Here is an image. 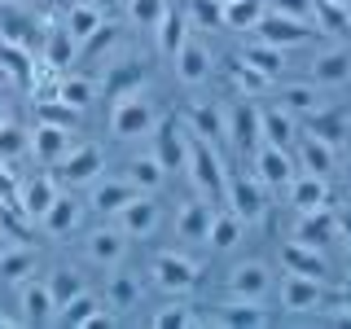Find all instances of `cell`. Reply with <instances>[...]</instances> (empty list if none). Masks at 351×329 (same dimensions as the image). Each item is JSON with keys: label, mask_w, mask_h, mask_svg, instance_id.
I'll return each mask as SVG.
<instances>
[{"label": "cell", "mask_w": 351, "mask_h": 329, "mask_svg": "<svg viewBox=\"0 0 351 329\" xmlns=\"http://www.w3.org/2000/svg\"><path fill=\"white\" fill-rule=\"evenodd\" d=\"M154 123H158V110L141 88H132V93H119L114 106H110V136L114 141H141L149 136Z\"/></svg>", "instance_id": "obj_1"}, {"label": "cell", "mask_w": 351, "mask_h": 329, "mask_svg": "<svg viewBox=\"0 0 351 329\" xmlns=\"http://www.w3.org/2000/svg\"><path fill=\"white\" fill-rule=\"evenodd\" d=\"M184 171H189L197 197H224V180H228V167H224V154L211 141L193 136L189 141V158H184Z\"/></svg>", "instance_id": "obj_2"}, {"label": "cell", "mask_w": 351, "mask_h": 329, "mask_svg": "<svg viewBox=\"0 0 351 329\" xmlns=\"http://www.w3.org/2000/svg\"><path fill=\"white\" fill-rule=\"evenodd\" d=\"M149 277H154V285H158L162 294L184 299V294L202 281V263L189 259V255H180V250H162V255L149 263Z\"/></svg>", "instance_id": "obj_3"}, {"label": "cell", "mask_w": 351, "mask_h": 329, "mask_svg": "<svg viewBox=\"0 0 351 329\" xmlns=\"http://www.w3.org/2000/svg\"><path fill=\"white\" fill-rule=\"evenodd\" d=\"M219 202H228V211H237L246 224H255V219L268 211V189L259 184V175L255 171H228V180H224V197Z\"/></svg>", "instance_id": "obj_4"}, {"label": "cell", "mask_w": 351, "mask_h": 329, "mask_svg": "<svg viewBox=\"0 0 351 329\" xmlns=\"http://www.w3.org/2000/svg\"><path fill=\"white\" fill-rule=\"evenodd\" d=\"M277 299L285 312H294V316H307V312H321V307L329 303V294H325V285L321 277H303V272H285L281 285H277Z\"/></svg>", "instance_id": "obj_5"}, {"label": "cell", "mask_w": 351, "mask_h": 329, "mask_svg": "<svg viewBox=\"0 0 351 329\" xmlns=\"http://www.w3.org/2000/svg\"><path fill=\"white\" fill-rule=\"evenodd\" d=\"M171 66H176V80H180L184 88H202L215 75V53H211V44H206V40L189 36L180 49H176Z\"/></svg>", "instance_id": "obj_6"}, {"label": "cell", "mask_w": 351, "mask_h": 329, "mask_svg": "<svg viewBox=\"0 0 351 329\" xmlns=\"http://www.w3.org/2000/svg\"><path fill=\"white\" fill-rule=\"evenodd\" d=\"M154 154H158V162L167 171H184V158H189V141L193 132L184 119H162V123H154Z\"/></svg>", "instance_id": "obj_7"}, {"label": "cell", "mask_w": 351, "mask_h": 329, "mask_svg": "<svg viewBox=\"0 0 351 329\" xmlns=\"http://www.w3.org/2000/svg\"><path fill=\"white\" fill-rule=\"evenodd\" d=\"M128 233L119 224H101V228H88L84 233V255L97 263V268H119V263L128 259Z\"/></svg>", "instance_id": "obj_8"}, {"label": "cell", "mask_w": 351, "mask_h": 329, "mask_svg": "<svg viewBox=\"0 0 351 329\" xmlns=\"http://www.w3.org/2000/svg\"><path fill=\"white\" fill-rule=\"evenodd\" d=\"M312 22L303 18H290V14H277V9H263V18L255 22V36L277 44V49H294V44H307L312 40Z\"/></svg>", "instance_id": "obj_9"}, {"label": "cell", "mask_w": 351, "mask_h": 329, "mask_svg": "<svg viewBox=\"0 0 351 329\" xmlns=\"http://www.w3.org/2000/svg\"><path fill=\"white\" fill-rule=\"evenodd\" d=\"M101 171H106V154H101V145H88V141L84 145H71L58 162L62 184H93Z\"/></svg>", "instance_id": "obj_10"}, {"label": "cell", "mask_w": 351, "mask_h": 329, "mask_svg": "<svg viewBox=\"0 0 351 329\" xmlns=\"http://www.w3.org/2000/svg\"><path fill=\"white\" fill-rule=\"evenodd\" d=\"M114 224L123 228L128 237H141V241H145V237L158 233V224H162V202L154 193H136L123 211L114 215Z\"/></svg>", "instance_id": "obj_11"}, {"label": "cell", "mask_w": 351, "mask_h": 329, "mask_svg": "<svg viewBox=\"0 0 351 329\" xmlns=\"http://www.w3.org/2000/svg\"><path fill=\"white\" fill-rule=\"evenodd\" d=\"M250 158H255V175H259V184H263V189H285V184L294 180V167H299L290 149L268 145V141H263V145H259L255 154H250Z\"/></svg>", "instance_id": "obj_12"}, {"label": "cell", "mask_w": 351, "mask_h": 329, "mask_svg": "<svg viewBox=\"0 0 351 329\" xmlns=\"http://www.w3.org/2000/svg\"><path fill=\"white\" fill-rule=\"evenodd\" d=\"M228 294L237 299H268L272 294V272L263 259H241L228 268Z\"/></svg>", "instance_id": "obj_13"}, {"label": "cell", "mask_w": 351, "mask_h": 329, "mask_svg": "<svg viewBox=\"0 0 351 329\" xmlns=\"http://www.w3.org/2000/svg\"><path fill=\"white\" fill-rule=\"evenodd\" d=\"M294 162H299L303 171L329 175L338 167V145L325 141V136H316V132H299V141H294Z\"/></svg>", "instance_id": "obj_14"}, {"label": "cell", "mask_w": 351, "mask_h": 329, "mask_svg": "<svg viewBox=\"0 0 351 329\" xmlns=\"http://www.w3.org/2000/svg\"><path fill=\"white\" fill-rule=\"evenodd\" d=\"M224 110H228V141L237 145V154H255L263 145L259 141V106L255 101H233Z\"/></svg>", "instance_id": "obj_15"}, {"label": "cell", "mask_w": 351, "mask_h": 329, "mask_svg": "<svg viewBox=\"0 0 351 329\" xmlns=\"http://www.w3.org/2000/svg\"><path fill=\"white\" fill-rule=\"evenodd\" d=\"M53 325H66V329H84V325H110V312H106V299H97L93 290L75 294L71 303L58 307Z\"/></svg>", "instance_id": "obj_16"}, {"label": "cell", "mask_w": 351, "mask_h": 329, "mask_svg": "<svg viewBox=\"0 0 351 329\" xmlns=\"http://www.w3.org/2000/svg\"><path fill=\"white\" fill-rule=\"evenodd\" d=\"M18 307H22V316H18L22 325H53V316H58V303H53V294H49V281H36V277L22 281Z\"/></svg>", "instance_id": "obj_17"}, {"label": "cell", "mask_w": 351, "mask_h": 329, "mask_svg": "<svg viewBox=\"0 0 351 329\" xmlns=\"http://www.w3.org/2000/svg\"><path fill=\"white\" fill-rule=\"evenodd\" d=\"M312 84L321 88H343L351 84V49L347 44H329L312 58Z\"/></svg>", "instance_id": "obj_18"}, {"label": "cell", "mask_w": 351, "mask_h": 329, "mask_svg": "<svg viewBox=\"0 0 351 329\" xmlns=\"http://www.w3.org/2000/svg\"><path fill=\"white\" fill-rule=\"evenodd\" d=\"M132 197H136V189H132L123 175H110V180H106V175H97L93 189H88V206H93L97 215H110V219H114L132 202Z\"/></svg>", "instance_id": "obj_19"}, {"label": "cell", "mask_w": 351, "mask_h": 329, "mask_svg": "<svg viewBox=\"0 0 351 329\" xmlns=\"http://www.w3.org/2000/svg\"><path fill=\"white\" fill-rule=\"evenodd\" d=\"M27 141H31V154H36L44 167H58L62 154L75 145V132L71 127H53V123H36L27 132Z\"/></svg>", "instance_id": "obj_20"}, {"label": "cell", "mask_w": 351, "mask_h": 329, "mask_svg": "<svg viewBox=\"0 0 351 329\" xmlns=\"http://www.w3.org/2000/svg\"><path fill=\"white\" fill-rule=\"evenodd\" d=\"M184 123H189L193 136L211 141V145H224V141H228V110H224V106L193 101V106H189V114H184Z\"/></svg>", "instance_id": "obj_21"}, {"label": "cell", "mask_w": 351, "mask_h": 329, "mask_svg": "<svg viewBox=\"0 0 351 329\" xmlns=\"http://www.w3.org/2000/svg\"><path fill=\"white\" fill-rule=\"evenodd\" d=\"M259 141L281 145V149H294V141H299V119H294L281 101L277 106H263L259 110Z\"/></svg>", "instance_id": "obj_22"}, {"label": "cell", "mask_w": 351, "mask_h": 329, "mask_svg": "<svg viewBox=\"0 0 351 329\" xmlns=\"http://www.w3.org/2000/svg\"><path fill=\"white\" fill-rule=\"evenodd\" d=\"M215 325H228V329H263L272 325V312L263 307V299H228L224 307L215 312Z\"/></svg>", "instance_id": "obj_23"}, {"label": "cell", "mask_w": 351, "mask_h": 329, "mask_svg": "<svg viewBox=\"0 0 351 329\" xmlns=\"http://www.w3.org/2000/svg\"><path fill=\"white\" fill-rule=\"evenodd\" d=\"M62 27H66V36L75 40V49H80V44H88L106 27V9L93 5V0H75V5L62 14Z\"/></svg>", "instance_id": "obj_24"}, {"label": "cell", "mask_w": 351, "mask_h": 329, "mask_svg": "<svg viewBox=\"0 0 351 329\" xmlns=\"http://www.w3.org/2000/svg\"><path fill=\"white\" fill-rule=\"evenodd\" d=\"M58 193H62V189H58V175L40 171L36 180H27V184H22V189H18L14 206H18V211L27 215V219H40V215H44V211H49V206H53V197H58Z\"/></svg>", "instance_id": "obj_25"}, {"label": "cell", "mask_w": 351, "mask_h": 329, "mask_svg": "<svg viewBox=\"0 0 351 329\" xmlns=\"http://www.w3.org/2000/svg\"><path fill=\"white\" fill-rule=\"evenodd\" d=\"M285 193H290V202H294L299 215L329 206V184H325V175H316V171H294V180L285 184Z\"/></svg>", "instance_id": "obj_26"}, {"label": "cell", "mask_w": 351, "mask_h": 329, "mask_svg": "<svg viewBox=\"0 0 351 329\" xmlns=\"http://www.w3.org/2000/svg\"><path fill=\"white\" fill-rule=\"evenodd\" d=\"M281 268L285 272H303V277H321L325 281V272H329V259H325V250L321 246H307V241H285L281 246Z\"/></svg>", "instance_id": "obj_27"}, {"label": "cell", "mask_w": 351, "mask_h": 329, "mask_svg": "<svg viewBox=\"0 0 351 329\" xmlns=\"http://www.w3.org/2000/svg\"><path fill=\"white\" fill-rule=\"evenodd\" d=\"M189 27H193V22H189V14H184V9H176V5L162 9L158 27H154V40H158V53H162V58H176V49H180V44L193 36Z\"/></svg>", "instance_id": "obj_28"}, {"label": "cell", "mask_w": 351, "mask_h": 329, "mask_svg": "<svg viewBox=\"0 0 351 329\" xmlns=\"http://www.w3.org/2000/svg\"><path fill=\"white\" fill-rule=\"evenodd\" d=\"M80 219H84V206L75 202L71 193H58V197H53V206L40 215V228L49 237H71L75 228H80Z\"/></svg>", "instance_id": "obj_29"}, {"label": "cell", "mask_w": 351, "mask_h": 329, "mask_svg": "<svg viewBox=\"0 0 351 329\" xmlns=\"http://www.w3.org/2000/svg\"><path fill=\"white\" fill-rule=\"evenodd\" d=\"M123 180L132 184L136 193H158L162 184H167V167L158 162V154H136V158L128 162V171H123Z\"/></svg>", "instance_id": "obj_30"}, {"label": "cell", "mask_w": 351, "mask_h": 329, "mask_svg": "<svg viewBox=\"0 0 351 329\" xmlns=\"http://www.w3.org/2000/svg\"><path fill=\"white\" fill-rule=\"evenodd\" d=\"M338 237V215L321 206V211H303L299 224H294V241H307V246H325V241Z\"/></svg>", "instance_id": "obj_31"}, {"label": "cell", "mask_w": 351, "mask_h": 329, "mask_svg": "<svg viewBox=\"0 0 351 329\" xmlns=\"http://www.w3.org/2000/svg\"><path fill=\"white\" fill-rule=\"evenodd\" d=\"M281 106L290 110L294 119H312L316 110H325V97H321V84L312 80H294L281 88Z\"/></svg>", "instance_id": "obj_32"}, {"label": "cell", "mask_w": 351, "mask_h": 329, "mask_svg": "<svg viewBox=\"0 0 351 329\" xmlns=\"http://www.w3.org/2000/svg\"><path fill=\"white\" fill-rule=\"evenodd\" d=\"M246 237V219H241L237 211H211V228H206V246L211 250H233L237 241Z\"/></svg>", "instance_id": "obj_33"}, {"label": "cell", "mask_w": 351, "mask_h": 329, "mask_svg": "<svg viewBox=\"0 0 351 329\" xmlns=\"http://www.w3.org/2000/svg\"><path fill=\"white\" fill-rule=\"evenodd\" d=\"M27 277H36V250L31 246H5L0 250V281H9V285H22Z\"/></svg>", "instance_id": "obj_34"}, {"label": "cell", "mask_w": 351, "mask_h": 329, "mask_svg": "<svg viewBox=\"0 0 351 329\" xmlns=\"http://www.w3.org/2000/svg\"><path fill=\"white\" fill-rule=\"evenodd\" d=\"M206 228H211V206L197 197V202H184L180 215H176V237L180 241H206Z\"/></svg>", "instance_id": "obj_35"}, {"label": "cell", "mask_w": 351, "mask_h": 329, "mask_svg": "<svg viewBox=\"0 0 351 329\" xmlns=\"http://www.w3.org/2000/svg\"><path fill=\"white\" fill-rule=\"evenodd\" d=\"M312 22L329 36H347L351 31V0H312Z\"/></svg>", "instance_id": "obj_36"}, {"label": "cell", "mask_w": 351, "mask_h": 329, "mask_svg": "<svg viewBox=\"0 0 351 329\" xmlns=\"http://www.w3.org/2000/svg\"><path fill=\"white\" fill-rule=\"evenodd\" d=\"M241 58H246L250 66H259L268 80H281V71H285V49H277V44H268V40H250V44H241Z\"/></svg>", "instance_id": "obj_37"}, {"label": "cell", "mask_w": 351, "mask_h": 329, "mask_svg": "<svg viewBox=\"0 0 351 329\" xmlns=\"http://www.w3.org/2000/svg\"><path fill=\"white\" fill-rule=\"evenodd\" d=\"M263 9H268V0H224V27L228 31H255Z\"/></svg>", "instance_id": "obj_38"}, {"label": "cell", "mask_w": 351, "mask_h": 329, "mask_svg": "<svg viewBox=\"0 0 351 329\" xmlns=\"http://www.w3.org/2000/svg\"><path fill=\"white\" fill-rule=\"evenodd\" d=\"M145 84V66L141 62H110L106 71V97H119V93H132V88Z\"/></svg>", "instance_id": "obj_39"}, {"label": "cell", "mask_w": 351, "mask_h": 329, "mask_svg": "<svg viewBox=\"0 0 351 329\" xmlns=\"http://www.w3.org/2000/svg\"><path fill=\"white\" fill-rule=\"evenodd\" d=\"M36 123H53V127H80V110H75V106H66L62 101V97L58 93H53V97H40V101H36Z\"/></svg>", "instance_id": "obj_40"}, {"label": "cell", "mask_w": 351, "mask_h": 329, "mask_svg": "<svg viewBox=\"0 0 351 329\" xmlns=\"http://www.w3.org/2000/svg\"><path fill=\"white\" fill-rule=\"evenodd\" d=\"M141 303V281L132 277V272H114L106 285V307H119V312H128V307Z\"/></svg>", "instance_id": "obj_41"}, {"label": "cell", "mask_w": 351, "mask_h": 329, "mask_svg": "<svg viewBox=\"0 0 351 329\" xmlns=\"http://www.w3.org/2000/svg\"><path fill=\"white\" fill-rule=\"evenodd\" d=\"M44 281H49V294H53V303H58V307L88 290V285H84V272H75V268H53Z\"/></svg>", "instance_id": "obj_42"}, {"label": "cell", "mask_w": 351, "mask_h": 329, "mask_svg": "<svg viewBox=\"0 0 351 329\" xmlns=\"http://www.w3.org/2000/svg\"><path fill=\"white\" fill-rule=\"evenodd\" d=\"M149 325L154 329H189V325H206V321L193 312L189 303H167V307H158V312L149 316Z\"/></svg>", "instance_id": "obj_43"}, {"label": "cell", "mask_w": 351, "mask_h": 329, "mask_svg": "<svg viewBox=\"0 0 351 329\" xmlns=\"http://www.w3.org/2000/svg\"><path fill=\"white\" fill-rule=\"evenodd\" d=\"M75 53H80V49H75V40L66 36V27H62V22H58V27H49V44H44V62H49L53 71H66V62H71Z\"/></svg>", "instance_id": "obj_44"}, {"label": "cell", "mask_w": 351, "mask_h": 329, "mask_svg": "<svg viewBox=\"0 0 351 329\" xmlns=\"http://www.w3.org/2000/svg\"><path fill=\"white\" fill-rule=\"evenodd\" d=\"M58 97H62L66 106L84 110V106L97 97V88H93V80H88V75H62V80H58Z\"/></svg>", "instance_id": "obj_45"}, {"label": "cell", "mask_w": 351, "mask_h": 329, "mask_svg": "<svg viewBox=\"0 0 351 329\" xmlns=\"http://www.w3.org/2000/svg\"><path fill=\"white\" fill-rule=\"evenodd\" d=\"M228 71H233V84H237V88H246V97H250V93H263V88L277 84V80H268L259 66H250L246 58H241V53H237L233 62H228Z\"/></svg>", "instance_id": "obj_46"}, {"label": "cell", "mask_w": 351, "mask_h": 329, "mask_svg": "<svg viewBox=\"0 0 351 329\" xmlns=\"http://www.w3.org/2000/svg\"><path fill=\"white\" fill-rule=\"evenodd\" d=\"M184 14H189L193 27L215 31V27H224V0H189V5H184Z\"/></svg>", "instance_id": "obj_47"}, {"label": "cell", "mask_w": 351, "mask_h": 329, "mask_svg": "<svg viewBox=\"0 0 351 329\" xmlns=\"http://www.w3.org/2000/svg\"><path fill=\"white\" fill-rule=\"evenodd\" d=\"M123 9H128L132 27L154 31V27H158V18H162V9H167V0H123Z\"/></svg>", "instance_id": "obj_48"}, {"label": "cell", "mask_w": 351, "mask_h": 329, "mask_svg": "<svg viewBox=\"0 0 351 329\" xmlns=\"http://www.w3.org/2000/svg\"><path fill=\"white\" fill-rule=\"evenodd\" d=\"M22 154H31L27 132L14 127V123H0V162H14V158H22Z\"/></svg>", "instance_id": "obj_49"}, {"label": "cell", "mask_w": 351, "mask_h": 329, "mask_svg": "<svg viewBox=\"0 0 351 329\" xmlns=\"http://www.w3.org/2000/svg\"><path fill=\"white\" fill-rule=\"evenodd\" d=\"M303 123H307V132L334 141V145H338V136H343V114H334V110H316L312 119H303Z\"/></svg>", "instance_id": "obj_50"}, {"label": "cell", "mask_w": 351, "mask_h": 329, "mask_svg": "<svg viewBox=\"0 0 351 329\" xmlns=\"http://www.w3.org/2000/svg\"><path fill=\"white\" fill-rule=\"evenodd\" d=\"M268 9H277V14H290V18L312 22V0H268Z\"/></svg>", "instance_id": "obj_51"}, {"label": "cell", "mask_w": 351, "mask_h": 329, "mask_svg": "<svg viewBox=\"0 0 351 329\" xmlns=\"http://www.w3.org/2000/svg\"><path fill=\"white\" fill-rule=\"evenodd\" d=\"M334 303H338V307H351V272H347V281H343V290H338V294H334Z\"/></svg>", "instance_id": "obj_52"}, {"label": "cell", "mask_w": 351, "mask_h": 329, "mask_svg": "<svg viewBox=\"0 0 351 329\" xmlns=\"http://www.w3.org/2000/svg\"><path fill=\"white\" fill-rule=\"evenodd\" d=\"M338 233H347V241H351V211L338 215Z\"/></svg>", "instance_id": "obj_53"}, {"label": "cell", "mask_w": 351, "mask_h": 329, "mask_svg": "<svg viewBox=\"0 0 351 329\" xmlns=\"http://www.w3.org/2000/svg\"><path fill=\"white\" fill-rule=\"evenodd\" d=\"M347 184H351V162H347Z\"/></svg>", "instance_id": "obj_54"}, {"label": "cell", "mask_w": 351, "mask_h": 329, "mask_svg": "<svg viewBox=\"0 0 351 329\" xmlns=\"http://www.w3.org/2000/svg\"><path fill=\"white\" fill-rule=\"evenodd\" d=\"M93 5H110V0H93Z\"/></svg>", "instance_id": "obj_55"}, {"label": "cell", "mask_w": 351, "mask_h": 329, "mask_svg": "<svg viewBox=\"0 0 351 329\" xmlns=\"http://www.w3.org/2000/svg\"><path fill=\"white\" fill-rule=\"evenodd\" d=\"M0 5H14V0H0Z\"/></svg>", "instance_id": "obj_56"}]
</instances>
